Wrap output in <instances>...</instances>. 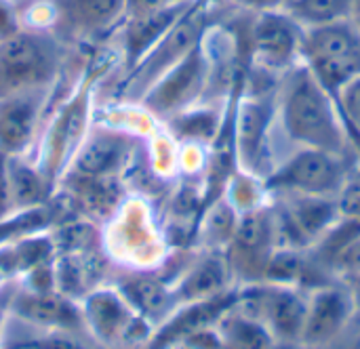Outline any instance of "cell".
Listing matches in <instances>:
<instances>
[{"instance_id": "obj_1", "label": "cell", "mask_w": 360, "mask_h": 349, "mask_svg": "<svg viewBox=\"0 0 360 349\" xmlns=\"http://www.w3.org/2000/svg\"><path fill=\"white\" fill-rule=\"evenodd\" d=\"M276 112L285 133L300 147L352 156V135L340 114L335 97L300 61L278 78Z\"/></svg>"}, {"instance_id": "obj_2", "label": "cell", "mask_w": 360, "mask_h": 349, "mask_svg": "<svg viewBox=\"0 0 360 349\" xmlns=\"http://www.w3.org/2000/svg\"><path fill=\"white\" fill-rule=\"evenodd\" d=\"M70 46L53 29L21 27L0 42V97L51 88L70 59Z\"/></svg>"}, {"instance_id": "obj_3", "label": "cell", "mask_w": 360, "mask_h": 349, "mask_svg": "<svg viewBox=\"0 0 360 349\" xmlns=\"http://www.w3.org/2000/svg\"><path fill=\"white\" fill-rule=\"evenodd\" d=\"M302 61L319 82L335 95L354 76H360V29L352 19L308 27L302 42Z\"/></svg>"}, {"instance_id": "obj_4", "label": "cell", "mask_w": 360, "mask_h": 349, "mask_svg": "<svg viewBox=\"0 0 360 349\" xmlns=\"http://www.w3.org/2000/svg\"><path fill=\"white\" fill-rule=\"evenodd\" d=\"M209 15V4H205L202 0H194L167 29V34L143 55V59L131 72H127L122 93L131 99H141L162 74H167L194 46L202 42V38L211 29Z\"/></svg>"}, {"instance_id": "obj_5", "label": "cell", "mask_w": 360, "mask_h": 349, "mask_svg": "<svg viewBox=\"0 0 360 349\" xmlns=\"http://www.w3.org/2000/svg\"><path fill=\"white\" fill-rule=\"evenodd\" d=\"M350 175V156L300 147V152L289 156L281 166L272 169V173L264 179V187L276 194L338 198Z\"/></svg>"}, {"instance_id": "obj_6", "label": "cell", "mask_w": 360, "mask_h": 349, "mask_svg": "<svg viewBox=\"0 0 360 349\" xmlns=\"http://www.w3.org/2000/svg\"><path fill=\"white\" fill-rule=\"evenodd\" d=\"M209 80L211 61L202 38L198 46H194L179 63H175L148 88L141 101L156 116L173 118L175 114L190 110L205 95Z\"/></svg>"}, {"instance_id": "obj_7", "label": "cell", "mask_w": 360, "mask_h": 349, "mask_svg": "<svg viewBox=\"0 0 360 349\" xmlns=\"http://www.w3.org/2000/svg\"><path fill=\"white\" fill-rule=\"evenodd\" d=\"M304 27L287 11L255 13L249 25V51L257 67L285 74L302 61Z\"/></svg>"}, {"instance_id": "obj_8", "label": "cell", "mask_w": 360, "mask_h": 349, "mask_svg": "<svg viewBox=\"0 0 360 349\" xmlns=\"http://www.w3.org/2000/svg\"><path fill=\"white\" fill-rule=\"evenodd\" d=\"M53 32L68 44H86L99 42L122 25L129 0H53Z\"/></svg>"}, {"instance_id": "obj_9", "label": "cell", "mask_w": 360, "mask_h": 349, "mask_svg": "<svg viewBox=\"0 0 360 349\" xmlns=\"http://www.w3.org/2000/svg\"><path fill=\"white\" fill-rule=\"evenodd\" d=\"M276 249L274 213L266 206L245 211L230 240V272L240 274L249 282H264L270 255Z\"/></svg>"}, {"instance_id": "obj_10", "label": "cell", "mask_w": 360, "mask_h": 349, "mask_svg": "<svg viewBox=\"0 0 360 349\" xmlns=\"http://www.w3.org/2000/svg\"><path fill=\"white\" fill-rule=\"evenodd\" d=\"M359 314L348 284H323L310 291L302 348L321 349L333 341Z\"/></svg>"}, {"instance_id": "obj_11", "label": "cell", "mask_w": 360, "mask_h": 349, "mask_svg": "<svg viewBox=\"0 0 360 349\" xmlns=\"http://www.w3.org/2000/svg\"><path fill=\"white\" fill-rule=\"evenodd\" d=\"M276 114V97L262 93L249 95L240 101L236 114V150L243 169L249 175L262 177L268 166V133Z\"/></svg>"}, {"instance_id": "obj_12", "label": "cell", "mask_w": 360, "mask_h": 349, "mask_svg": "<svg viewBox=\"0 0 360 349\" xmlns=\"http://www.w3.org/2000/svg\"><path fill=\"white\" fill-rule=\"evenodd\" d=\"M49 95L51 88H34L0 97V152L21 156L30 147Z\"/></svg>"}, {"instance_id": "obj_13", "label": "cell", "mask_w": 360, "mask_h": 349, "mask_svg": "<svg viewBox=\"0 0 360 349\" xmlns=\"http://www.w3.org/2000/svg\"><path fill=\"white\" fill-rule=\"evenodd\" d=\"M192 2L173 4L141 15H129L122 21L118 34H120V55H122L124 72H131L143 59V55L167 34V29L181 17V13Z\"/></svg>"}, {"instance_id": "obj_14", "label": "cell", "mask_w": 360, "mask_h": 349, "mask_svg": "<svg viewBox=\"0 0 360 349\" xmlns=\"http://www.w3.org/2000/svg\"><path fill=\"white\" fill-rule=\"evenodd\" d=\"M139 314L131 308L118 289H99L86 295L82 303V320L89 324L93 335L105 343H124V337Z\"/></svg>"}, {"instance_id": "obj_15", "label": "cell", "mask_w": 360, "mask_h": 349, "mask_svg": "<svg viewBox=\"0 0 360 349\" xmlns=\"http://www.w3.org/2000/svg\"><path fill=\"white\" fill-rule=\"evenodd\" d=\"M238 293L236 291H226L217 297L205 299V301H194L186 303L181 312H177L158 333L154 339H150V349H167L181 343L190 335L209 329L217 324V320L236 305Z\"/></svg>"}, {"instance_id": "obj_16", "label": "cell", "mask_w": 360, "mask_h": 349, "mask_svg": "<svg viewBox=\"0 0 360 349\" xmlns=\"http://www.w3.org/2000/svg\"><path fill=\"white\" fill-rule=\"evenodd\" d=\"M13 312L25 322L53 329V331H72L82 322V312L63 295L51 291H27L19 293L13 301Z\"/></svg>"}, {"instance_id": "obj_17", "label": "cell", "mask_w": 360, "mask_h": 349, "mask_svg": "<svg viewBox=\"0 0 360 349\" xmlns=\"http://www.w3.org/2000/svg\"><path fill=\"white\" fill-rule=\"evenodd\" d=\"M129 150L124 135L116 131H99L82 139L80 150L74 154V173L76 177L89 179H108L122 164Z\"/></svg>"}, {"instance_id": "obj_18", "label": "cell", "mask_w": 360, "mask_h": 349, "mask_svg": "<svg viewBox=\"0 0 360 349\" xmlns=\"http://www.w3.org/2000/svg\"><path fill=\"white\" fill-rule=\"evenodd\" d=\"M230 265L221 257H207L200 263H196L181 284L175 289L173 297L184 301V303H194V301H205L211 297H217L228 291L230 282Z\"/></svg>"}, {"instance_id": "obj_19", "label": "cell", "mask_w": 360, "mask_h": 349, "mask_svg": "<svg viewBox=\"0 0 360 349\" xmlns=\"http://www.w3.org/2000/svg\"><path fill=\"white\" fill-rule=\"evenodd\" d=\"M86 101H89V93L80 91L70 105H65V110L59 114V120L53 126V135H51V143L55 145V154H53V164L63 169L65 160H70V156L74 154V145L80 143L84 139L82 129L86 122ZM49 160V164H51Z\"/></svg>"}, {"instance_id": "obj_20", "label": "cell", "mask_w": 360, "mask_h": 349, "mask_svg": "<svg viewBox=\"0 0 360 349\" xmlns=\"http://www.w3.org/2000/svg\"><path fill=\"white\" fill-rule=\"evenodd\" d=\"M217 333L224 349H268L274 343V337L259 320L236 308L228 310L217 320Z\"/></svg>"}, {"instance_id": "obj_21", "label": "cell", "mask_w": 360, "mask_h": 349, "mask_svg": "<svg viewBox=\"0 0 360 349\" xmlns=\"http://www.w3.org/2000/svg\"><path fill=\"white\" fill-rule=\"evenodd\" d=\"M6 175H8V190L13 209H30L40 204L46 198L49 179L46 175L23 160L21 156L6 158Z\"/></svg>"}, {"instance_id": "obj_22", "label": "cell", "mask_w": 360, "mask_h": 349, "mask_svg": "<svg viewBox=\"0 0 360 349\" xmlns=\"http://www.w3.org/2000/svg\"><path fill=\"white\" fill-rule=\"evenodd\" d=\"M124 299L131 303V308L141 316V318H158L169 310V303L173 299V293L158 280L154 278H141L133 276L122 282L118 289Z\"/></svg>"}, {"instance_id": "obj_23", "label": "cell", "mask_w": 360, "mask_h": 349, "mask_svg": "<svg viewBox=\"0 0 360 349\" xmlns=\"http://www.w3.org/2000/svg\"><path fill=\"white\" fill-rule=\"evenodd\" d=\"M354 0H293L285 11L304 27H316L340 19H350Z\"/></svg>"}, {"instance_id": "obj_24", "label": "cell", "mask_w": 360, "mask_h": 349, "mask_svg": "<svg viewBox=\"0 0 360 349\" xmlns=\"http://www.w3.org/2000/svg\"><path fill=\"white\" fill-rule=\"evenodd\" d=\"M323 265L329 274L342 276L344 280H352L360 276V230L352 234L342 246H338L325 259Z\"/></svg>"}, {"instance_id": "obj_25", "label": "cell", "mask_w": 360, "mask_h": 349, "mask_svg": "<svg viewBox=\"0 0 360 349\" xmlns=\"http://www.w3.org/2000/svg\"><path fill=\"white\" fill-rule=\"evenodd\" d=\"M175 118V131L181 137L188 139H213L215 126H217V114L211 110H186L173 116Z\"/></svg>"}, {"instance_id": "obj_26", "label": "cell", "mask_w": 360, "mask_h": 349, "mask_svg": "<svg viewBox=\"0 0 360 349\" xmlns=\"http://www.w3.org/2000/svg\"><path fill=\"white\" fill-rule=\"evenodd\" d=\"M333 97L350 135H356L360 139V76H354L344 86H340Z\"/></svg>"}, {"instance_id": "obj_27", "label": "cell", "mask_w": 360, "mask_h": 349, "mask_svg": "<svg viewBox=\"0 0 360 349\" xmlns=\"http://www.w3.org/2000/svg\"><path fill=\"white\" fill-rule=\"evenodd\" d=\"M23 27L19 4L13 0H0V42L11 38Z\"/></svg>"}, {"instance_id": "obj_28", "label": "cell", "mask_w": 360, "mask_h": 349, "mask_svg": "<svg viewBox=\"0 0 360 349\" xmlns=\"http://www.w3.org/2000/svg\"><path fill=\"white\" fill-rule=\"evenodd\" d=\"M32 343L38 349H89L82 343H78L74 337L63 335V333H53V335H46L42 339H34Z\"/></svg>"}, {"instance_id": "obj_29", "label": "cell", "mask_w": 360, "mask_h": 349, "mask_svg": "<svg viewBox=\"0 0 360 349\" xmlns=\"http://www.w3.org/2000/svg\"><path fill=\"white\" fill-rule=\"evenodd\" d=\"M236 6L249 13H266V11H285L293 0H230Z\"/></svg>"}, {"instance_id": "obj_30", "label": "cell", "mask_w": 360, "mask_h": 349, "mask_svg": "<svg viewBox=\"0 0 360 349\" xmlns=\"http://www.w3.org/2000/svg\"><path fill=\"white\" fill-rule=\"evenodd\" d=\"M192 0H129L127 6V17L129 15H141V13H150L156 8H165V6H173V4H186ZM124 17V19H127Z\"/></svg>"}, {"instance_id": "obj_31", "label": "cell", "mask_w": 360, "mask_h": 349, "mask_svg": "<svg viewBox=\"0 0 360 349\" xmlns=\"http://www.w3.org/2000/svg\"><path fill=\"white\" fill-rule=\"evenodd\" d=\"M6 154L0 152V219H4L13 211L11 190H8V175H6Z\"/></svg>"}, {"instance_id": "obj_32", "label": "cell", "mask_w": 360, "mask_h": 349, "mask_svg": "<svg viewBox=\"0 0 360 349\" xmlns=\"http://www.w3.org/2000/svg\"><path fill=\"white\" fill-rule=\"evenodd\" d=\"M346 282H348V287L352 291V297H354V303H356V310L360 314V276L352 278V280H346Z\"/></svg>"}, {"instance_id": "obj_33", "label": "cell", "mask_w": 360, "mask_h": 349, "mask_svg": "<svg viewBox=\"0 0 360 349\" xmlns=\"http://www.w3.org/2000/svg\"><path fill=\"white\" fill-rule=\"evenodd\" d=\"M350 19L356 23V27L360 29V0H354V4H352V15H350Z\"/></svg>"}, {"instance_id": "obj_34", "label": "cell", "mask_w": 360, "mask_h": 349, "mask_svg": "<svg viewBox=\"0 0 360 349\" xmlns=\"http://www.w3.org/2000/svg\"><path fill=\"white\" fill-rule=\"evenodd\" d=\"M268 349H304V348H300V345H295V343H281V341H274V343H272Z\"/></svg>"}, {"instance_id": "obj_35", "label": "cell", "mask_w": 360, "mask_h": 349, "mask_svg": "<svg viewBox=\"0 0 360 349\" xmlns=\"http://www.w3.org/2000/svg\"><path fill=\"white\" fill-rule=\"evenodd\" d=\"M6 349H38L32 341H23V343H15V345H11V348Z\"/></svg>"}, {"instance_id": "obj_36", "label": "cell", "mask_w": 360, "mask_h": 349, "mask_svg": "<svg viewBox=\"0 0 360 349\" xmlns=\"http://www.w3.org/2000/svg\"><path fill=\"white\" fill-rule=\"evenodd\" d=\"M13 2H17V4H21V2H25V0H13Z\"/></svg>"}]
</instances>
